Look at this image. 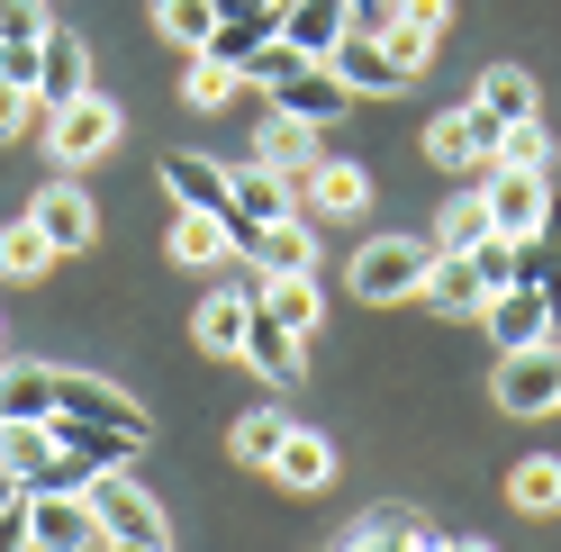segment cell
Here are the masks:
<instances>
[{
  "label": "cell",
  "mask_w": 561,
  "mask_h": 552,
  "mask_svg": "<svg viewBox=\"0 0 561 552\" xmlns=\"http://www.w3.org/2000/svg\"><path fill=\"white\" fill-rule=\"evenodd\" d=\"M244 82H254L280 118H308V127H335L344 110H354L344 73H335V64H308L299 46H263L254 64H244Z\"/></svg>",
  "instance_id": "cell-1"
},
{
  "label": "cell",
  "mask_w": 561,
  "mask_h": 552,
  "mask_svg": "<svg viewBox=\"0 0 561 552\" xmlns=\"http://www.w3.org/2000/svg\"><path fill=\"white\" fill-rule=\"evenodd\" d=\"M426 272H435V235H363L354 263H344V290L371 299V308H390V299L426 290Z\"/></svg>",
  "instance_id": "cell-2"
},
{
  "label": "cell",
  "mask_w": 561,
  "mask_h": 552,
  "mask_svg": "<svg viewBox=\"0 0 561 552\" xmlns=\"http://www.w3.org/2000/svg\"><path fill=\"white\" fill-rule=\"evenodd\" d=\"M82 498H91L100 543H172V516L146 498V480H136V471H100Z\"/></svg>",
  "instance_id": "cell-3"
},
{
  "label": "cell",
  "mask_w": 561,
  "mask_h": 552,
  "mask_svg": "<svg viewBox=\"0 0 561 552\" xmlns=\"http://www.w3.org/2000/svg\"><path fill=\"white\" fill-rule=\"evenodd\" d=\"M118 136H127V118H118L110 91H82V100H64V110H46V146H55L64 163H100Z\"/></svg>",
  "instance_id": "cell-4"
},
{
  "label": "cell",
  "mask_w": 561,
  "mask_h": 552,
  "mask_svg": "<svg viewBox=\"0 0 561 552\" xmlns=\"http://www.w3.org/2000/svg\"><path fill=\"white\" fill-rule=\"evenodd\" d=\"M499 407L507 417H552L561 407V344H516V354H499Z\"/></svg>",
  "instance_id": "cell-5"
},
{
  "label": "cell",
  "mask_w": 561,
  "mask_h": 552,
  "mask_svg": "<svg viewBox=\"0 0 561 552\" xmlns=\"http://www.w3.org/2000/svg\"><path fill=\"white\" fill-rule=\"evenodd\" d=\"M499 118H489L480 110V100H462V110H444L435 127H426V163L435 172H489V163H499Z\"/></svg>",
  "instance_id": "cell-6"
},
{
  "label": "cell",
  "mask_w": 561,
  "mask_h": 552,
  "mask_svg": "<svg viewBox=\"0 0 561 552\" xmlns=\"http://www.w3.org/2000/svg\"><path fill=\"white\" fill-rule=\"evenodd\" d=\"M480 199H489V227H499V235H543V218H552V182L525 172V163H489L480 172Z\"/></svg>",
  "instance_id": "cell-7"
},
{
  "label": "cell",
  "mask_w": 561,
  "mask_h": 552,
  "mask_svg": "<svg viewBox=\"0 0 561 552\" xmlns=\"http://www.w3.org/2000/svg\"><path fill=\"white\" fill-rule=\"evenodd\" d=\"M371 209V172L354 154H318L299 172V218L308 227H327V218H363Z\"/></svg>",
  "instance_id": "cell-8"
},
{
  "label": "cell",
  "mask_w": 561,
  "mask_h": 552,
  "mask_svg": "<svg viewBox=\"0 0 561 552\" xmlns=\"http://www.w3.org/2000/svg\"><path fill=\"white\" fill-rule=\"evenodd\" d=\"M244 326H254V281H244V272H218V281H208V299L191 308V335H199V354H244Z\"/></svg>",
  "instance_id": "cell-9"
},
{
  "label": "cell",
  "mask_w": 561,
  "mask_h": 552,
  "mask_svg": "<svg viewBox=\"0 0 561 552\" xmlns=\"http://www.w3.org/2000/svg\"><path fill=\"white\" fill-rule=\"evenodd\" d=\"M227 235H236V254L254 272H318V227H308V218H272V227L227 218Z\"/></svg>",
  "instance_id": "cell-10"
},
{
  "label": "cell",
  "mask_w": 561,
  "mask_h": 552,
  "mask_svg": "<svg viewBox=\"0 0 561 552\" xmlns=\"http://www.w3.org/2000/svg\"><path fill=\"white\" fill-rule=\"evenodd\" d=\"M27 534H37V552H100L82 490H27Z\"/></svg>",
  "instance_id": "cell-11"
},
{
  "label": "cell",
  "mask_w": 561,
  "mask_h": 552,
  "mask_svg": "<svg viewBox=\"0 0 561 552\" xmlns=\"http://www.w3.org/2000/svg\"><path fill=\"white\" fill-rule=\"evenodd\" d=\"M27 218L46 227V245H55V254H82L91 235H100V209H91V191L73 182V172H64V182H46L37 199H27Z\"/></svg>",
  "instance_id": "cell-12"
},
{
  "label": "cell",
  "mask_w": 561,
  "mask_h": 552,
  "mask_svg": "<svg viewBox=\"0 0 561 552\" xmlns=\"http://www.w3.org/2000/svg\"><path fill=\"white\" fill-rule=\"evenodd\" d=\"M480 326H489V344H499V354H516V344H552V308H543L535 281H507V290H489Z\"/></svg>",
  "instance_id": "cell-13"
},
{
  "label": "cell",
  "mask_w": 561,
  "mask_h": 552,
  "mask_svg": "<svg viewBox=\"0 0 561 552\" xmlns=\"http://www.w3.org/2000/svg\"><path fill=\"white\" fill-rule=\"evenodd\" d=\"M354 37V0H280V46H299L308 64H327Z\"/></svg>",
  "instance_id": "cell-14"
},
{
  "label": "cell",
  "mask_w": 561,
  "mask_h": 552,
  "mask_svg": "<svg viewBox=\"0 0 561 552\" xmlns=\"http://www.w3.org/2000/svg\"><path fill=\"white\" fill-rule=\"evenodd\" d=\"M55 417H100V426H136L146 435V407L127 390H110L100 371H55Z\"/></svg>",
  "instance_id": "cell-15"
},
{
  "label": "cell",
  "mask_w": 561,
  "mask_h": 552,
  "mask_svg": "<svg viewBox=\"0 0 561 552\" xmlns=\"http://www.w3.org/2000/svg\"><path fill=\"white\" fill-rule=\"evenodd\" d=\"M91 91V46L73 37V27H46L37 46V110H64V100Z\"/></svg>",
  "instance_id": "cell-16"
},
{
  "label": "cell",
  "mask_w": 561,
  "mask_h": 552,
  "mask_svg": "<svg viewBox=\"0 0 561 552\" xmlns=\"http://www.w3.org/2000/svg\"><path fill=\"white\" fill-rule=\"evenodd\" d=\"M163 191L172 209H199V218H236V182L208 154H163Z\"/></svg>",
  "instance_id": "cell-17"
},
{
  "label": "cell",
  "mask_w": 561,
  "mask_h": 552,
  "mask_svg": "<svg viewBox=\"0 0 561 552\" xmlns=\"http://www.w3.org/2000/svg\"><path fill=\"white\" fill-rule=\"evenodd\" d=\"M227 182H236V218H244V227L299 218V182H290V172H272V163H254V154H244V163L227 172Z\"/></svg>",
  "instance_id": "cell-18"
},
{
  "label": "cell",
  "mask_w": 561,
  "mask_h": 552,
  "mask_svg": "<svg viewBox=\"0 0 561 552\" xmlns=\"http://www.w3.org/2000/svg\"><path fill=\"white\" fill-rule=\"evenodd\" d=\"M46 435L64 444V453H82L91 471H127V462H136V444H146L136 426H100V417H46Z\"/></svg>",
  "instance_id": "cell-19"
},
{
  "label": "cell",
  "mask_w": 561,
  "mask_h": 552,
  "mask_svg": "<svg viewBox=\"0 0 561 552\" xmlns=\"http://www.w3.org/2000/svg\"><path fill=\"white\" fill-rule=\"evenodd\" d=\"M327 64L344 73V91H354V100H363V91H371V100H390V91H408V73H399V55L380 46V37H363V27H354V37H344V46L327 55Z\"/></svg>",
  "instance_id": "cell-20"
},
{
  "label": "cell",
  "mask_w": 561,
  "mask_h": 552,
  "mask_svg": "<svg viewBox=\"0 0 561 552\" xmlns=\"http://www.w3.org/2000/svg\"><path fill=\"white\" fill-rule=\"evenodd\" d=\"M435 308V318H480L489 308V281H480V263L471 254H435V272H426V290H416Z\"/></svg>",
  "instance_id": "cell-21"
},
{
  "label": "cell",
  "mask_w": 561,
  "mask_h": 552,
  "mask_svg": "<svg viewBox=\"0 0 561 552\" xmlns=\"http://www.w3.org/2000/svg\"><path fill=\"white\" fill-rule=\"evenodd\" d=\"M55 417V363H0V426H46Z\"/></svg>",
  "instance_id": "cell-22"
},
{
  "label": "cell",
  "mask_w": 561,
  "mask_h": 552,
  "mask_svg": "<svg viewBox=\"0 0 561 552\" xmlns=\"http://www.w3.org/2000/svg\"><path fill=\"white\" fill-rule=\"evenodd\" d=\"M254 308H263V318H280V326H290V335H308V326H318V272H263V281H254Z\"/></svg>",
  "instance_id": "cell-23"
},
{
  "label": "cell",
  "mask_w": 561,
  "mask_h": 552,
  "mask_svg": "<svg viewBox=\"0 0 561 552\" xmlns=\"http://www.w3.org/2000/svg\"><path fill=\"white\" fill-rule=\"evenodd\" d=\"M172 263H191V272H227V263H236V235H227V218L172 209Z\"/></svg>",
  "instance_id": "cell-24"
},
{
  "label": "cell",
  "mask_w": 561,
  "mask_h": 552,
  "mask_svg": "<svg viewBox=\"0 0 561 552\" xmlns=\"http://www.w3.org/2000/svg\"><path fill=\"white\" fill-rule=\"evenodd\" d=\"M272 480H280V490H327V480H335V444L308 435V426H290V435H280V453H272Z\"/></svg>",
  "instance_id": "cell-25"
},
{
  "label": "cell",
  "mask_w": 561,
  "mask_h": 552,
  "mask_svg": "<svg viewBox=\"0 0 561 552\" xmlns=\"http://www.w3.org/2000/svg\"><path fill=\"white\" fill-rule=\"evenodd\" d=\"M263 46H280V0H272V10H244V19H218V37H208L199 55H218V64H236V73H244Z\"/></svg>",
  "instance_id": "cell-26"
},
{
  "label": "cell",
  "mask_w": 561,
  "mask_h": 552,
  "mask_svg": "<svg viewBox=\"0 0 561 552\" xmlns=\"http://www.w3.org/2000/svg\"><path fill=\"white\" fill-rule=\"evenodd\" d=\"M254 163H272V172H290V182H299V172L318 163V127L272 110V118H263V136H254Z\"/></svg>",
  "instance_id": "cell-27"
},
{
  "label": "cell",
  "mask_w": 561,
  "mask_h": 552,
  "mask_svg": "<svg viewBox=\"0 0 561 552\" xmlns=\"http://www.w3.org/2000/svg\"><path fill=\"white\" fill-rule=\"evenodd\" d=\"M335 552H435V534H426V526H416V516H408V507H380V516H363V526H354V534H344Z\"/></svg>",
  "instance_id": "cell-28"
},
{
  "label": "cell",
  "mask_w": 561,
  "mask_h": 552,
  "mask_svg": "<svg viewBox=\"0 0 561 552\" xmlns=\"http://www.w3.org/2000/svg\"><path fill=\"white\" fill-rule=\"evenodd\" d=\"M236 363H254L263 381H299V335L254 308V326H244V354H236Z\"/></svg>",
  "instance_id": "cell-29"
},
{
  "label": "cell",
  "mask_w": 561,
  "mask_h": 552,
  "mask_svg": "<svg viewBox=\"0 0 561 552\" xmlns=\"http://www.w3.org/2000/svg\"><path fill=\"white\" fill-rule=\"evenodd\" d=\"M46 272H55V245H46V227L37 218H19V227H0V281H46Z\"/></svg>",
  "instance_id": "cell-30"
},
{
  "label": "cell",
  "mask_w": 561,
  "mask_h": 552,
  "mask_svg": "<svg viewBox=\"0 0 561 552\" xmlns=\"http://www.w3.org/2000/svg\"><path fill=\"white\" fill-rule=\"evenodd\" d=\"M507 507H516V516H561V462H552V453H525V462L507 471Z\"/></svg>",
  "instance_id": "cell-31"
},
{
  "label": "cell",
  "mask_w": 561,
  "mask_h": 552,
  "mask_svg": "<svg viewBox=\"0 0 561 552\" xmlns=\"http://www.w3.org/2000/svg\"><path fill=\"white\" fill-rule=\"evenodd\" d=\"M471 100H480L499 127H525V118H535V73H516V64H489Z\"/></svg>",
  "instance_id": "cell-32"
},
{
  "label": "cell",
  "mask_w": 561,
  "mask_h": 552,
  "mask_svg": "<svg viewBox=\"0 0 561 552\" xmlns=\"http://www.w3.org/2000/svg\"><path fill=\"white\" fill-rule=\"evenodd\" d=\"M46 462H55V435L46 426H0V471H10L19 490H37Z\"/></svg>",
  "instance_id": "cell-33"
},
{
  "label": "cell",
  "mask_w": 561,
  "mask_h": 552,
  "mask_svg": "<svg viewBox=\"0 0 561 552\" xmlns=\"http://www.w3.org/2000/svg\"><path fill=\"white\" fill-rule=\"evenodd\" d=\"M280 435H290V417H280V407H254V417H236V444H227V453H236L244 471H272Z\"/></svg>",
  "instance_id": "cell-34"
},
{
  "label": "cell",
  "mask_w": 561,
  "mask_h": 552,
  "mask_svg": "<svg viewBox=\"0 0 561 552\" xmlns=\"http://www.w3.org/2000/svg\"><path fill=\"white\" fill-rule=\"evenodd\" d=\"M154 27H163V37L172 46H208V37H218V0H154Z\"/></svg>",
  "instance_id": "cell-35"
},
{
  "label": "cell",
  "mask_w": 561,
  "mask_h": 552,
  "mask_svg": "<svg viewBox=\"0 0 561 552\" xmlns=\"http://www.w3.org/2000/svg\"><path fill=\"white\" fill-rule=\"evenodd\" d=\"M236 91H244V73H236V64H218V55H191V73H182V100H191V110H227Z\"/></svg>",
  "instance_id": "cell-36"
},
{
  "label": "cell",
  "mask_w": 561,
  "mask_h": 552,
  "mask_svg": "<svg viewBox=\"0 0 561 552\" xmlns=\"http://www.w3.org/2000/svg\"><path fill=\"white\" fill-rule=\"evenodd\" d=\"M480 235H489V199L471 191V199H453V209H444V227H435V254H471Z\"/></svg>",
  "instance_id": "cell-37"
},
{
  "label": "cell",
  "mask_w": 561,
  "mask_h": 552,
  "mask_svg": "<svg viewBox=\"0 0 561 552\" xmlns=\"http://www.w3.org/2000/svg\"><path fill=\"white\" fill-rule=\"evenodd\" d=\"M499 163H525V172H552V136H543V118H525V127H507V136H499Z\"/></svg>",
  "instance_id": "cell-38"
},
{
  "label": "cell",
  "mask_w": 561,
  "mask_h": 552,
  "mask_svg": "<svg viewBox=\"0 0 561 552\" xmlns=\"http://www.w3.org/2000/svg\"><path fill=\"white\" fill-rule=\"evenodd\" d=\"M19 127H37V91H27V82H0V146H10Z\"/></svg>",
  "instance_id": "cell-39"
},
{
  "label": "cell",
  "mask_w": 561,
  "mask_h": 552,
  "mask_svg": "<svg viewBox=\"0 0 561 552\" xmlns=\"http://www.w3.org/2000/svg\"><path fill=\"white\" fill-rule=\"evenodd\" d=\"M37 46H46V37H0V82H27V91H37Z\"/></svg>",
  "instance_id": "cell-40"
},
{
  "label": "cell",
  "mask_w": 561,
  "mask_h": 552,
  "mask_svg": "<svg viewBox=\"0 0 561 552\" xmlns=\"http://www.w3.org/2000/svg\"><path fill=\"white\" fill-rule=\"evenodd\" d=\"M390 19H408V27H426V37L444 46V19H453V0H390Z\"/></svg>",
  "instance_id": "cell-41"
},
{
  "label": "cell",
  "mask_w": 561,
  "mask_h": 552,
  "mask_svg": "<svg viewBox=\"0 0 561 552\" xmlns=\"http://www.w3.org/2000/svg\"><path fill=\"white\" fill-rule=\"evenodd\" d=\"M0 552H37V534H27V490L0 498Z\"/></svg>",
  "instance_id": "cell-42"
},
{
  "label": "cell",
  "mask_w": 561,
  "mask_h": 552,
  "mask_svg": "<svg viewBox=\"0 0 561 552\" xmlns=\"http://www.w3.org/2000/svg\"><path fill=\"white\" fill-rule=\"evenodd\" d=\"M435 552H499V543H480V534H453V543H435Z\"/></svg>",
  "instance_id": "cell-43"
},
{
  "label": "cell",
  "mask_w": 561,
  "mask_h": 552,
  "mask_svg": "<svg viewBox=\"0 0 561 552\" xmlns=\"http://www.w3.org/2000/svg\"><path fill=\"white\" fill-rule=\"evenodd\" d=\"M244 10H272V0H218V19H244Z\"/></svg>",
  "instance_id": "cell-44"
},
{
  "label": "cell",
  "mask_w": 561,
  "mask_h": 552,
  "mask_svg": "<svg viewBox=\"0 0 561 552\" xmlns=\"http://www.w3.org/2000/svg\"><path fill=\"white\" fill-rule=\"evenodd\" d=\"M100 552H172V543H100Z\"/></svg>",
  "instance_id": "cell-45"
}]
</instances>
